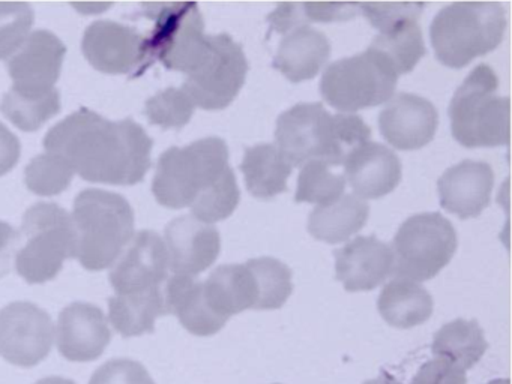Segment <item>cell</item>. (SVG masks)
<instances>
[{
  "label": "cell",
  "mask_w": 512,
  "mask_h": 384,
  "mask_svg": "<svg viewBox=\"0 0 512 384\" xmlns=\"http://www.w3.org/2000/svg\"><path fill=\"white\" fill-rule=\"evenodd\" d=\"M229 168V149L221 138H202L185 147H170L160 156L152 191L158 203L182 209L191 206L197 195Z\"/></svg>",
  "instance_id": "5"
},
{
  "label": "cell",
  "mask_w": 512,
  "mask_h": 384,
  "mask_svg": "<svg viewBox=\"0 0 512 384\" xmlns=\"http://www.w3.org/2000/svg\"><path fill=\"white\" fill-rule=\"evenodd\" d=\"M89 384H155V381L137 360L112 359L92 374Z\"/></svg>",
  "instance_id": "39"
},
{
  "label": "cell",
  "mask_w": 512,
  "mask_h": 384,
  "mask_svg": "<svg viewBox=\"0 0 512 384\" xmlns=\"http://www.w3.org/2000/svg\"><path fill=\"white\" fill-rule=\"evenodd\" d=\"M73 176V167L62 156L46 152L29 162L25 182L35 194L56 195L70 186Z\"/></svg>",
  "instance_id": "35"
},
{
  "label": "cell",
  "mask_w": 512,
  "mask_h": 384,
  "mask_svg": "<svg viewBox=\"0 0 512 384\" xmlns=\"http://www.w3.org/2000/svg\"><path fill=\"white\" fill-rule=\"evenodd\" d=\"M55 339L52 317L32 302H13L0 311V356L34 368L49 356Z\"/></svg>",
  "instance_id": "12"
},
{
  "label": "cell",
  "mask_w": 512,
  "mask_h": 384,
  "mask_svg": "<svg viewBox=\"0 0 512 384\" xmlns=\"http://www.w3.org/2000/svg\"><path fill=\"white\" fill-rule=\"evenodd\" d=\"M494 173L485 162L466 161L448 168L437 183L440 204L463 219L475 218L490 204Z\"/></svg>",
  "instance_id": "20"
},
{
  "label": "cell",
  "mask_w": 512,
  "mask_h": 384,
  "mask_svg": "<svg viewBox=\"0 0 512 384\" xmlns=\"http://www.w3.org/2000/svg\"><path fill=\"white\" fill-rule=\"evenodd\" d=\"M35 384H76L70 378L58 377V375H53V377H46L43 380L37 381Z\"/></svg>",
  "instance_id": "46"
},
{
  "label": "cell",
  "mask_w": 512,
  "mask_h": 384,
  "mask_svg": "<svg viewBox=\"0 0 512 384\" xmlns=\"http://www.w3.org/2000/svg\"><path fill=\"white\" fill-rule=\"evenodd\" d=\"M484 330L475 320H457L445 324L434 335L433 354L467 371L481 360L487 351Z\"/></svg>",
  "instance_id": "29"
},
{
  "label": "cell",
  "mask_w": 512,
  "mask_h": 384,
  "mask_svg": "<svg viewBox=\"0 0 512 384\" xmlns=\"http://www.w3.org/2000/svg\"><path fill=\"white\" fill-rule=\"evenodd\" d=\"M166 243L155 231H140L131 239L110 272L116 294L139 293L161 287L169 278Z\"/></svg>",
  "instance_id": "13"
},
{
  "label": "cell",
  "mask_w": 512,
  "mask_h": 384,
  "mask_svg": "<svg viewBox=\"0 0 512 384\" xmlns=\"http://www.w3.org/2000/svg\"><path fill=\"white\" fill-rule=\"evenodd\" d=\"M488 384H509V380H508V378H503V380H494Z\"/></svg>",
  "instance_id": "47"
},
{
  "label": "cell",
  "mask_w": 512,
  "mask_h": 384,
  "mask_svg": "<svg viewBox=\"0 0 512 384\" xmlns=\"http://www.w3.org/2000/svg\"><path fill=\"white\" fill-rule=\"evenodd\" d=\"M305 17L310 21L349 20L359 11V3L304 2Z\"/></svg>",
  "instance_id": "41"
},
{
  "label": "cell",
  "mask_w": 512,
  "mask_h": 384,
  "mask_svg": "<svg viewBox=\"0 0 512 384\" xmlns=\"http://www.w3.org/2000/svg\"><path fill=\"white\" fill-rule=\"evenodd\" d=\"M239 198L241 194H239L238 180L230 167L217 182L212 183L202 194L197 195L190 206L191 212L199 221L212 224V222L229 218L233 210L238 207Z\"/></svg>",
  "instance_id": "33"
},
{
  "label": "cell",
  "mask_w": 512,
  "mask_h": 384,
  "mask_svg": "<svg viewBox=\"0 0 512 384\" xmlns=\"http://www.w3.org/2000/svg\"><path fill=\"white\" fill-rule=\"evenodd\" d=\"M2 113L23 131H37L61 110V98L56 89L32 95L17 89L8 90L2 99Z\"/></svg>",
  "instance_id": "31"
},
{
  "label": "cell",
  "mask_w": 512,
  "mask_h": 384,
  "mask_svg": "<svg viewBox=\"0 0 512 384\" xmlns=\"http://www.w3.org/2000/svg\"><path fill=\"white\" fill-rule=\"evenodd\" d=\"M335 269L347 291L374 290L394 270V254L376 236H358L335 251Z\"/></svg>",
  "instance_id": "19"
},
{
  "label": "cell",
  "mask_w": 512,
  "mask_h": 384,
  "mask_svg": "<svg viewBox=\"0 0 512 384\" xmlns=\"http://www.w3.org/2000/svg\"><path fill=\"white\" fill-rule=\"evenodd\" d=\"M397 81V71L388 57L368 48L331 63L323 74L320 92L337 110L356 111L389 101Z\"/></svg>",
  "instance_id": "7"
},
{
  "label": "cell",
  "mask_w": 512,
  "mask_h": 384,
  "mask_svg": "<svg viewBox=\"0 0 512 384\" xmlns=\"http://www.w3.org/2000/svg\"><path fill=\"white\" fill-rule=\"evenodd\" d=\"M364 384H401L400 381L395 380L394 377L388 374V372H382L379 377L374 380L365 381Z\"/></svg>",
  "instance_id": "45"
},
{
  "label": "cell",
  "mask_w": 512,
  "mask_h": 384,
  "mask_svg": "<svg viewBox=\"0 0 512 384\" xmlns=\"http://www.w3.org/2000/svg\"><path fill=\"white\" fill-rule=\"evenodd\" d=\"M422 9H424V3L419 2L359 3V11H362L373 27L380 30V33L391 29L400 21H418Z\"/></svg>",
  "instance_id": "38"
},
{
  "label": "cell",
  "mask_w": 512,
  "mask_h": 384,
  "mask_svg": "<svg viewBox=\"0 0 512 384\" xmlns=\"http://www.w3.org/2000/svg\"><path fill=\"white\" fill-rule=\"evenodd\" d=\"M344 188H346L344 174L332 173L325 162L310 161L302 165L295 201H307V203L323 206L340 198Z\"/></svg>",
  "instance_id": "34"
},
{
  "label": "cell",
  "mask_w": 512,
  "mask_h": 384,
  "mask_svg": "<svg viewBox=\"0 0 512 384\" xmlns=\"http://www.w3.org/2000/svg\"><path fill=\"white\" fill-rule=\"evenodd\" d=\"M167 315L179 318L182 326L196 336H211L226 326L227 318L209 308L203 294V282L194 276H169L163 285Z\"/></svg>",
  "instance_id": "22"
},
{
  "label": "cell",
  "mask_w": 512,
  "mask_h": 384,
  "mask_svg": "<svg viewBox=\"0 0 512 384\" xmlns=\"http://www.w3.org/2000/svg\"><path fill=\"white\" fill-rule=\"evenodd\" d=\"M19 242V231L7 222L0 221V278L10 273Z\"/></svg>",
  "instance_id": "43"
},
{
  "label": "cell",
  "mask_w": 512,
  "mask_h": 384,
  "mask_svg": "<svg viewBox=\"0 0 512 384\" xmlns=\"http://www.w3.org/2000/svg\"><path fill=\"white\" fill-rule=\"evenodd\" d=\"M292 168L280 149L268 143L245 149L241 164L248 191L263 200L287 191V179Z\"/></svg>",
  "instance_id": "28"
},
{
  "label": "cell",
  "mask_w": 512,
  "mask_h": 384,
  "mask_svg": "<svg viewBox=\"0 0 512 384\" xmlns=\"http://www.w3.org/2000/svg\"><path fill=\"white\" fill-rule=\"evenodd\" d=\"M437 110L413 93H397L379 116V128L389 144L400 150L421 149L433 140Z\"/></svg>",
  "instance_id": "18"
},
{
  "label": "cell",
  "mask_w": 512,
  "mask_h": 384,
  "mask_svg": "<svg viewBox=\"0 0 512 384\" xmlns=\"http://www.w3.org/2000/svg\"><path fill=\"white\" fill-rule=\"evenodd\" d=\"M194 102L184 89L169 87L146 102L145 113L151 123L161 128H182L193 116Z\"/></svg>",
  "instance_id": "36"
},
{
  "label": "cell",
  "mask_w": 512,
  "mask_h": 384,
  "mask_svg": "<svg viewBox=\"0 0 512 384\" xmlns=\"http://www.w3.org/2000/svg\"><path fill=\"white\" fill-rule=\"evenodd\" d=\"M154 32L146 36V59H158L167 68L188 74L208 45L202 12L196 3L152 5Z\"/></svg>",
  "instance_id": "11"
},
{
  "label": "cell",
  "mask_w": 512,
  "mask_h": 384,
  "mask_svg": "<svg viewBox=\"0 0 512 384\" xmlns=\"http://www.w3.org/2000/svg\"><path fill=\"white\" fill-rule=\"evenodd\" d=\"M152 138L131 119H104L80 108L50 129L46 152L62 156L89 182L134 185L151 167Z\"/></svg>",
  "instance_id": "1"
},
{
  "label": "cell",
  "mask_w": 512,
  "mask_h": 384,
  "mask_svg": "<svg viewBox=\"0 0 512 384\" xmlns=\"http://www.w3.org/2000/svg\"><path fill=\"white\" fill-rule=\"evenodd\" d=\"M163 285L139 293L110 297L109 318L116 332L124 338L154 332L155 320L167 315Z\"/></svg>",
  "instance_id": "27"
},
{
  "label": "cell",
  "mask_w": 512,
  "mask_h": 384,
  "mask_svg": "<svg viewBox=\"0 0 512 384\" xmlns=\"http://www.w3.org/2000/svg\"><path fill=\"white\" fill-rule=\"evenodd\" d=\"M34 9L25 2H0V59L16 53L28 39Z\"/></svg>",
  "instance_id": "37"
},
{
  "label": "cell",
  "mask_w": 512,
  "mask_h": 384,
  "mask_svg": "<svg viewBox=\"0 0 512 384\" xmlns=\"http://www.w3.org/2000/svg\"><path fill=\"white\" fill-rule=\"evenodd\" d=\"M26 245L17 252L19 275L29 284L52 281L67 258L76 257L73 218L56 203L34 204L23 216Z\"/></svg>",
  "instance_id": "6"
},
{
  "label": "cell",
  "mask_w": 512,
  "mask_h": 384,
  "mask_svg": "<svg viewBox=\"0 0 512 384\" xmlns=\"http://www.w3.org/2000/svg\"><path fill=\"white\" fill-rule=\"evenodd\" d=\"M346 182L355 195L380 198L394 191L401 179V162L389 147L367 141L349 153L346 161Z\"/></svg>",
  "instance_id": "21"
},
{
  "label": "cell",
  "mask_w": 512,
  "mask_h": 384,
  "mask_svg": "<svg viewBox=\"0 0 512 384\" xmlns=\"http://www.w3.org/2000/svg\"><path fill=\"white\" fill-rule=\"evenodd\" d=\"M20 141L4 123H0V176L19 162Z\"/></svg>",
  "instance_id": "44"
},
{
  "label": "cell",
  "mask_w": 512,
  "mask_h": 384,
  "mask_svg": "<svg viewBox=\"0 0 512 384\" xmlns=\"http://www.w3.org/2000/svg\"><path fill=\"white\" fill-rule=\"evenodd\" d=\"M64 42L49 30H37L23 42L22 47L8 60V72L14 89L23 93L50 92L61 74L64 62Z\"/></svg>",
  "instance_id": "14"
},
{
  "label": "cell",
  "mask_w": 512,
  "mask_h": 384,
  "mask_svg": "<svg viewBox=\"0 0 512 384\" xmlns=\"http://www.w3.org/2000/svg\"><path fill=\"white\" fill-rule=\"evenodd\" d=\"M370 216L367 201L355 194H343L332 203L314 207L308 231L326 243H340L358 233Z\"/></svg>",
  "instance_id": "26"
},
{
  "label": "cell",
  "mask_w": 512,
  "mask_h": 384,
  "mask_svg": "<svg viewBox=\"0 0 512 384\" xmlns=\"http://www.w3.org/2000/svg\"><path fill=\"white\" fill-rule=\"evenodd\" d=\"M377 309L386 323L398 329H410L431 317L433 297L419 282L395 278L380 293Z\"/></svg>",
  "instance_id": "25"
},
{
  "label": "cell",
  "mask_w": 512,
  "mask_h": 384,
  "mask_svg": "<svg viewBox=\"0 0 512 384\" xmlns=\"http://www.w3.org/2000/svg\"><path fill=\"white\" fill-rule=\"evenodd\" d=\"M203 294L209 308L229 320L232 315L254 309L256 281L247 264H226L217 267L203 282Z\"/></svg>",
  "instance_id": "24"
},
{
  "label": "cell",
  "mask_w": 512,
  "mask_h": 384,
  "mask_svg": "<svg viewBox=\"0 0 512 384\" xmlns=\"http://www.w3.org/2000/svg\"><path fill=\"white\" fill-rule=\"evenodd\" d=\"M257 287L254 309H278L292 294V272L277 258L260 257L248 260Z\"/></svg>",
  "instance_id": "32"
},
{
  "label": "cell",
  "mask_w": 512,
  "mask_h": 384,
  "mask_svg": "<svg viewBox=\"0 0 512 384\" xmlns=\"http://www.w3.org/2000/svg\"><path fill=\"white\" fill-rule=\"evenodd\" d=\"M76 258L85 269L113 266L134 237V212L115 192L86 189L74 203Z\"/></svg>",
  "instance_id": "2"
},
{
  "label": "cell",
  "mask_w": 512,
  "mask_h": 384,
  "mask_svg": "<svg viewBox=\"0 0 512 384\" xmlns=\"http://www.w3.org/2000/svg\"><path fill=\"white\" fill-rule=\"evenodd\" d=\"M242 45L227 33L209 36L205 53L185 78L182 89L203 110H223L238 96L247 78Z\"/></svg>",
  "instance_id": "9"
},
{
  "label": "cell",
  "mask_w": 512,
  "mask_h": 384,
  "mask_svg": "<svg viewBox=\"0 0 512 384\" xmlns=\"http://www.w3.org/2000/svg\"><path fill=\"white\" fill-rule=\"evenodd\" d=\"M56 333L59 353L70 362H94L112 341L106 315L98 306L86 302H74L62 309Z\"/></svg>",
  "instance_id": "16"
},
{
  "label": "cell",
  "mask_w": 512,
  "mask_h": 384,
  "mask_svg": "<svg viewBox=\"0 0 512 384\" xmlns=\"http://www.w3.org/2000/svg\"><path fill=\"white\" fill-rule=\"evenodd\" d=\"M169 269L175 275L196 276L217 260L221 249L220 233L214 224L193 215L179 216L166 227Z\"/></svg>",
  "instance_id": "17"
},
{
  "label": "cell",
  "mask_w": 512,
  "mask_h": 384,
  "mask_svg": "<svg viewBox=\"0 0 512 384\" xmlns=\"http://www.w3.org/2000/svg\"><path fill=\"white\" fill-rule=\"evenodd\" d=\"M370 48L388 57L398 77L412 71L425 54L421 27L415 20L400 21L391 29L379 33Z\"/></svg>",
  "instance_id": "30"
},
{
  "label": "cell",
  "mask_w": 512,
  "mask_h": 384,
  "mask_svg": "<svg viewBox=\"0 0 512 384\" xmlns=\"http://www.w3.org/2000/svg\"><path fill=\"white\" fill-rule=\"evenodd\" d=\"M268 21L271 23L272 29L284 33V35L296 27L308 26L302 3L295 2L280 3L277 9L268 15Z\"/></svg>",
  "instance_id": "42"
},
{
  "label": "cell",
  "mask_w": 512,
  "mask_h": 384,
  "mask_svg": "<svg viewBox=\"0 0 512 384\" xmlns=\"http://www.w3.org/2000/svg\"><path fill=\"white\" fill-rule=\"evenodd\" d=\"M83 53L98 71L128 74L146 62V36L115 21L92 23L83 36Z\"/></svg>",
  "instance_id": "15"
},
{
  "label": "cell",
  "mask_w": 512,
  "mask_h": 384,
  "mask_svg": "<svg viewBox=\"0 0 512 384\" xmlns=\"http://www.w3.org/2000/svg\"><path fill=\"white\" fill-rule=\"evenodd\" d=\"M331 45L325 33L310 26L296 27L281 39L274 68L290 81L310 80L328 62Z\"/></svg>",
  "instance_id": "23"
},
{
  "label": "cell",
  "mask_w": 512,
  "mask_h": 384,
  "mask_svg": "<svg viewBox=\"0 0 512 384\" xmlns=\"http://www.w3.org/2000/svg\"><path fill=\"white\" fill-rule=\"evenodd\" d=\"M275 140L292 167H302L310 161H322L332 167L344 164L334 116L320 102H302L284 111L277 120Z\"/></svg>",
  "instance_id": "10"
},
{
  "label": "cell",
  "mask_w": 512,
  "mask_h": 384,
  "mask_svg": "<svg viewBox=\"0 0 512 384\" xmlns=\"http://www.w3.org/2000/svg\"><path fill=\"white\" fill-rule=\"evenodd\" d=\"M410 384H467V375L454 363L436 357L422 365Z\"/></svg>",
  "instance_id": "40"
},
{
  "label": "cell",
  "mask_w": 512,
  "mask_h": 384,
  "mask_svg": "<svg viewBox=\"0 0 512 384\" xmlns=\"http://www.w3.org/2000/svg\"><path fill=\"white\" fill-rule=\"evenodd\" d=\"M499 80L488 65H479L463 81L451 105L452 135L466 147H496L509 141V98L497 96Z\"/></svg>",
  "instance_id": "4"
},
{
  "label": "cell",
  "mask_w": 512,
  "mask_h": 384,
  "mask_svg": "<svg viewBox=\"0 0 512 384\" xmlns=\"http://www.w3.org/2000/svg\"><path fill=\"white\" fill-rule=\"evenodd\" d=\"M391 249L397 278L428 281L454 257L457 233L440 213H419L401 224Z\"/></svg>",
  "instance_id": "8"
},
{
  "label": "cell",
  "mask_w": 512,
  "mask_h": 384,
  "mask_svg": "<svg viewBox=\"0 0 512 384\" xmlns=\"http://www.w3.org/2000/svg\"><path fill=\"white\" fill-rule=\"evenodd\" d=\"M505 27V11L497 2L452 3L434 17L431 44L443 65L463 68L493 51Z\"/></svg>",
  "instance_id": "3"
}]
</instances>
